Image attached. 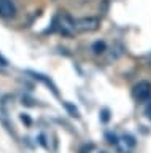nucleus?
I'll return each instance as SVG.
<instances>
[{
	"label": "nucleus",
	"mask_w": 151,
	"mask_h": 153,
	"mask_svg": "<svg viewBox=\"0 0 151 153\" xmlns=\"http://www.w3.org/2000/svg\"><path fill=\"white\" fill-rule=\"evenodd\" d=\"M54 29L59 30L62 35L72 37L75 32H77V27H75V19H72L69 14L65 13H59L57 16L54 18Z\"/></svg>",
	"instance_id": "obj_1"
},
{
	"label": "nucleus",
	"mask_w": 151,
	"mask_h": 153,
	"mask_svg": "<svg viewBox=\"0 0 151 153\" xmlns=\"http://www.w3.org/2000/svg\"><path fill=\"white\" fill-rule=\"evenodd\" d=\"M99 26H100V21L94 16H88V18H80L75 19V27H77V32H94L97 30Z\"/></svg>",
	"instance_id": "obj_2"
},
{
	"label": "nucleus",
	"mask_w": 151,
	"mask_h": 153,
	"mask_svg": "<svg viewBox=\"0 0 151 153\" xmlns=\"http://www.w3.org/2000/svg\"><path fill=\"white\" fill-rule=\"evenodd\" d=\"M132 96H134L135 100H140L143 102L151 96V83L150 81H138L134 88H132Z\"/></svg>",
	"instance_id": "obj_3"
},
{
	"label": "nucleus",
	"mask_w": 151,
	"mask_h": 153,
	"mask_svg": "<svg viewBox=\"0 0 151 153\" xmlns=\"http://www.w3.org/2000/svg\"><path fill=\"white\" fill-rule=\"evenodd\" d=\"M16 14V7L11 0H0V18L10 19Z\"/></svg>",
	"instance_id": "obj_4"
},
{
	"label": "nucleus",
	"mask_w": 151,
	"mask_h": 153,
	"mask_svg": "<svg viewBox=\"0 0 151 153\" xmlns=\"http://www.w3.org/2000/svg\"><path fill=\"white\" fill-rule=\"evenodd\" d=\"M32 75H34V76H35V78H38V80H41V81H43V83H45V85H48V86H49V88H51V91H53V93H54L56 96H57V94H59V93H57V89H56V86H54L53 83H51V81H49L48 78H45V76H43V75H40V74H32Z\"/></svg>",
	"instance_id": "obj_5"
},
{
	"label": "nucleus",
	"mask_w": 151,
	"mask_h": 153,
	"mask_svg": "<svg viewBox=\"0 0 151 153\" xmlns=\"http://www.w3.org/2000/svg\"><path fill=\"white\" fill-rule=\"evenodd\" d=\"M92 50H94L96 54H100V53L105 51V43H103V42H96L92 45Z\"/></svg>",
	"instance_id": "obj_6"
},
{
	"label": "nucleus",
	"mask_w": 151,
	"mask_h": 153,
	"mask_svg": "<svg viewBox=\"0 0 151 153\" xmlns=\"http://www.w3.org/2000/svg\"><path fill=\"white\" fill-rule=\"evenodd\" d=\"M64 105H65V108H67L69 112L72 113V117H80V115H78V110H77V107H73V105H70V104H67V102H64Z\"/></svg>",
	"instance_id": "obj_7"
},
{
	"label": "nucleus",
	"mask_w": 151,
	"mask_h": 153,
	"mask_svg": "<svg viewBox=\"0 0 151 153\" xmlns=\"http://www.w3.org/2000/svg\"><path fill=\"white\" fill-rule=\"evenodd\" d=\"M145 115H146V117H148V118L151 120V100L148 102V105L145 107Z\"/></svg>",
	"instance_id": "obj_8"
},
{
	"label": "nucleus",
	"mask_w": 151,
	"mask_h": 153,
	"mask_svg": "<svg viewBox=\"0 0 151 153\" xmlns=\"http://www.w3.org/2000/svg\"><path fill=\"white\" fill-rule=\"evenodd\" d=\"M102 120L103 121H108V110H103L102 112Z\"/></svg>",
	"instance_id": "obj_9"
},
{
	"label": "nucleus",
	"mask_w": 151,
	"mask_h": 153,
	"mask_svg": "<svg viewBox=\"0 0 151 153\" xmlns=\"http://www.w3.org/2000/svg\"><path fill=\"white\" fill-rule=\"evenodd\" d=\"M102 153H103V152H102Z\"/></svg>",
	"instance_id": "obj_10"
}]
</instances>
